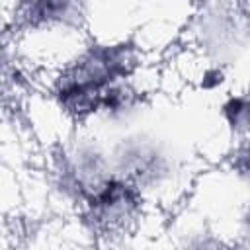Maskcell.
Returning a JSON list of instances; mask_svg holds the SVG:
<instances>
[{
    "mask_svg": "<svg viewBox=\"0 0 250 250\" xmlns=\"http://www.w3.org/2000/svg\"><path fill=\"white\" fill-rule=\"evenodd\" d=\"M137 64V49L125 41L90 45L57 74L53 98L72 119L96 117L104 92L117 82L129 80Z\"/></svg>",
    "mask_w": 250,
    "mask_h": 250,
    "instance_id": "cell-1",
    "label": "cell"
},
{
    "mask_svg": "<svg viewBox=\"0 0 250 250\" xmlns=\"http://www.w3.org/2000/svg\"><path fill=\"white\" fill-rule=\"evenodd\" d=\"M49 172L55 189L62 197L78 205L100 184L115 174L109 154H105L96 143L86 139L62 145L51 156Z\"/></svg>",
    "mask_w": 250,
    "mask_h": 250,
    "instance_id": "cell-2",
    "label": "cell"
},
{
    "mask_svg": "<svg viewBox=\"0 0 250 250\" xmlns=\"http://www.w3.org/2000/svg\"><path fill=\"white\" fill-rule=\"evenodd\" d=\"M145 193L119 174H111L82 203L86 225L98 234H125L143 213Z\"/></svg>",
    "mask_w": 250,
    "mask_h": 250,
    "instance_id": "cell-3",
    "label": "cell"
},
{
    "mask_svg": "<svg viewBox=\"0 0 250 250\" xmlns=\"http://www.w3.org/2000/svg\"><path fill=\"white\" fill-rule=\"evenodd\" d=\"M109 158L113 172L137 186L145 193V197L148 195V191L160 188L172 176L170 156L150 137L133 135L121 139Z\"/></svg>",
    "mask_w": 250,
    "mask_h": 250,
    "instance_id": "cell-4",
    "label": "cell"
},
{
    "mask_svg": "<svg viewBox=\"0 0 250 250\" xmlns=\"http://www.w3.org/2000/svg\"><path fill=\"white\" fill-rule=\"evenodd\" d=\"M80 0H14V18L20 25L41 31L76 23Z\"/></svg>",
    "mask_w": 250,
    "mask_h": 250,
    "instance_id": "cell-5",
    "label": "cell"
},
{
    "mask_svg": "<svg viewBox=\"0 0 250 250\" xmlns=\"http://www.w3.org/2000/svg\"><path fill=\"white\" fill-rule=\"evenodd\" d=\"M232 10L219 6V8H209L205 10L203 21H201V45H205L211 53L225 55L227 51H234V47H240V35H242V25L240 20L234 18Z\"/></svg>",
    "mask_w": 250,
    "mask_h": 250,
    "instance_id": "cell-6",
    "label": "cell"
},
{
    "mask_svg": "<svg viewBox=\"0 0 250 250\" xmlns=\"http://www.w3.org/2000/svg\"><path fill=\"white\" fill-rule=\"evenodd\" d=\"M221 113L227 127L234 135L238 137L250 135V92L229 96L221 107Z\"/></svg>",
    "mask_w": 250,
    "mask_h": 250,
    "instance_id": "cell-7",
    "label": "cell"
},
{
    "mask_svg": "<svg viewBox=\"0 0 250 250\" xmlns=\"http://www.w3.org/2000/svg\"><path fill=\"white\" fill-rule=\"evenodd\" d=\"M230 166H232L234 174L250 186V135L242 137V141L230 154Z\"/></svg>",
    "mask_w": 250,
    "mask_h": 250,
    "instance_id": "cell-8",
    "label": "cell"
},
{
    "mask_svg": "<svg viewBox=\"0 0 250 250\" xmlns=\"http://www.w3.org/2000/svg\"><path fill=\"white\" fill-rule=\"evenodd\" d=\"M242 236H246V240L250 244V205H248V209L242 217Z\"/></svg>",
    "mask_w": 250,
    "mask_h": 250,
    "instance_id": "cell-9",
    "label": "cell"
}]
</instances>
